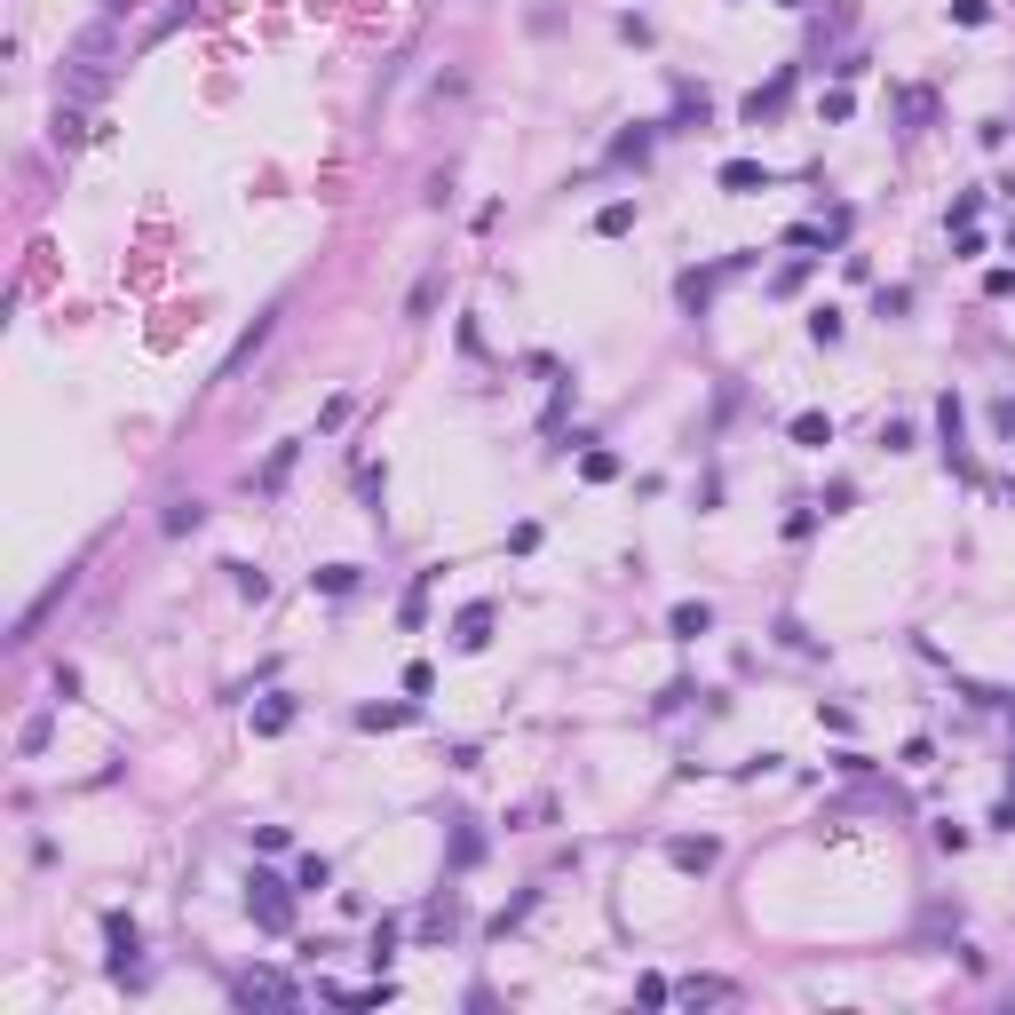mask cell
Returning a JSON list of instances; mask_svg holds the SVG:
<instances>
[{"label": "cell", "mask_w": 1015, "mask_h": 1015, "mask_svg": "<svg viewBox=\"0 0 1015 1015\" xmlns=\"http://www.w3.org/2000/svg\"><path fill=\"white\" fill-rule=\"evenodd\" d=\"M484 627H492V611H484V603H468V611H460V635H452V643H460V651H484V643H492Z\"/></svg>", "instance_id": "cell-10"}, {"label": "cell", "mask_w": 1015, "mask_h": 1015, "mask_svg": "<svg viewBox=\"0 0 1015 1015\" xmlns=\"http://www.w3.org/2000/svg\"><path fill=\"white\" fill-rule=\"evenodd\" d=\"M294 460H302V445H278V452H270V468H262V492H278V484L294 476Z\"/></svg>", "instance_id": "cell-14"}, {"label": "cell", "mask_w": 1015, "mask_h": 1015, "mask_svg": "<svg viewBox=\"0 0 1015 1015\" xmlns=\"http://www.w3.org/2000/svg\"><path fill=\"white\" fill-rule=\"evenodd\" d=\"M48 730H56V722H48V714H32V722L16 730V746H24V754H40V746H48Z\"/></svg>", "instance_id": "cell-19"}, {"label": "cell", "mask_w": 1015, "mask_h": 1015, "mask_svg": "<svg viewBox=\"0 0 1015 1015\" xmlns=\"http://www.w3.org/2000/svg\"><path fill=\"white\" fill-rule=\"evenodd\" d=\"M80 135H88V119L72 112V104H56V143H80Z\"/></svg>", "instance_id": "cell-20"}, {"label": "cell", "mask_w": 1015, "mask_h": 1015, "mask_svg": "<svg viewBox=\"0 0 1015 1015\" xmlns=\"http://www.w3.org/2000/svg\"><path fill=\"white\" fill-rule=\"evenodd\" d=\"M722 191H730V199H754V191H770V167H754V159H730V167H722Z\"/></svg>", "instance_id": "cell-5"}, {"label": "cell", "mask_w": 1015, "mask_h": 1015, "mask_svg": "<svg viewBox=\"0 0 1015 1015\" xmlns=\"http://www.w3.org/2000/svg\"><path fill=\"white\" fill-rule=\"evenodd\" d=\"M270 326H278V310H262V318H254V326L238 334V349H230V357H223V381H230V373H238V365H246V357H254V349H262V341H270Z\"/></svg>", "instance_id": "cell-7"}, {"label": "cell", "mask_w": 1015, "mask_h": 1015, "mask_svg": "<svg viewBox=\"0 0 1015 1015\" xmlns=\"http://www.w3.org/2000/svg\"><path fill=\"white\" fill-rule=\"evenodd\" d=\"M992 421H1000V437H1015V397H1000V405H992Z\"/></svg>", "instance_id": "cell-23"}, {"label": "cell", "mask_w": 1015, "mask_h": 1015, "mask_svg": "<svg viewBox=\"0 0 1015 1015\" xmlns=\"http://www.w3.org/2000/svg\"><path fill=\"white\" fill-rule=\"evenodd\" d=\"M199 524H207V508H199V500H167V516H159V532H167V540H183V532H199Z\"/></svg>", "instance_id": "cell-8"}, {"label": "cell", "mask_w": 1015, "mask_h": 1015, "mask_svg": "<svg viewBox=\"0 0 1015 1015\" xmlns=\"http://www.w3.org/2000/svg\"><path fill=\"white\" fill-rule=\"evenodd\" d=\"M595 230H603V238H619V230H635V199H611V207L595 215Z\"/></svg>", "instance_id": "cell-15"}, {"label": "cell", "mask_w": 1015, "mask_h": 1015, "mask_svg": "<svg viewBox=\"0 0 1015 1015\" xmlns=\"http://www.w3.org/2000/svg\"><path fill=\"white\" fill-rule=\"evenodd\" d=\"M286 722H294V698H270V706H262V714H254V730H262V738H278V730H286Z\"/></svg>", "instance_id": "cell-17"}, {"label": "cell", "mask_w": 1015, "mask_h": 1015, "mask_svg": "<svg viewBox=\"0 0 1015 1015\" xmlns=\"http://www.w3.org/2000/svg\"><path fill=\"white\" fill-rule=\"evenodd\" d=\"M793 445H801V452H825V445H833V421H825V413H793Z\"/></svg>", "instance_id": "cell-9"}, {"label": "cell", "mask_w": 1015, "mask_h": 1015, "mask_svg": "<svg viewBox=\"0 0 1015 1015\" xmlns=\"http://www.w3.org/2000/svg\"><path fill=\"white\" fill-rule=\"evenodd\" d=\"M246 912H254L262 928H286V920H294V904H286V881H278V873H254V881H246Z\"/></svg>", "instance_id": "cell-2"}, {"label": "cell", "mask_w": 1015, "mask_h": 1015, "mask_svg": "<svg viewBox=\"0 0 1015 1015\" xmlns=\"http://www.w3.org/2000/svg\"><path fill=\"white\" fill-rule=\"evenodd\" d=\"M104 936H112V968H119V976H127V968H135V952H143V936H135V920H127V912H104Z\"/></svg>", "instance_id": "cell-4"}, {"label": "cell", "mask_w": 1015, "mask_h": 1015, "mask_svg": "<svg viewBox=\"0 0 1015 1015\" xmlns=\"http://www.w3.org/2000/svg\"><path fill=\"white\" fill-rule=\"evenodd\" d=\"M230 992H238L246 1008H254V1000H270V1008H286V1000H294V984H286V976H238Z\"/></svg>", "instance_id": "cell-6"}, {"label": "cell", "mask_w": 1015, "mask_h": 1015, "mask_svg": "<svg viewBox=\"0 0 1015 1015\" xmlns=\"http://www.w3.org/2000/svg\"><path fill=\"white\" fill-rule=\"evenodd\" d=\"M72 587H80V564H64L56 579H48V587H40V603H32L24 619H16V635H8V643H32V635H40V619H48V611H56V603H64Z\"/></svg>", "instance_id": "cell-3"}, {"label": "cell", "mask_w": 1015, "mask_h": 1015, "mask_svg": "<svg viewBox=\"0 0 1015 1015\" xmlns=\"http://www.w3.org/2000/svg\"><path fill=\"white\" fill-rule=\"evenodd\" d=\"M667 857H675L682 873H706V865H714L722 849H714V841H667Z\"/></svg>", "instance_id": "cell-11"}, {"label": "cell", "mask_w": 1015, "mask_h": 1015, "mask_svg": "<svg viewBox=\"0 0 1015 1015\" xmlns=\"http://www.w3.org/2000/svg\"><path fill=\"white\" fill-rule=\"evenodd\" d=\"M119 56V16H96V24H80V40H72V56H64V96L72 104H96L104 88H112V64Z\"/></svg>", "instance_id": "cell-1"}, {"label": "cell", "mask_w": 1015, "mask_h": 1015, "mask_svg": "<svg viewBox=\"0 0 1015 1015\" xmlns=\"http://www.w3.org/2000/svg\"><path fill=\"white\" fill-rule=\"evenodd\" d=\"M675 1000H690V1008H714V1000H730V984H722V976H690Z\"/></svg>", "instance_id": "cell-13"}, {"label": "cell", "mask_w": 1015, "mask_h": 1015, "mask_svg": "<svg viewBox=\"0 0 1015 1015\" xmlns=\"http://www.w3.org/2000/svg\"><path fill=\"white\" fill-rule=\"evenodd\" d=\"M318 587H326V595H349V587H357V571H349V564H326V571H318Z\"/></svg>", "instance_id": "cell-21"}, {"label": "cell", "mask_w": 1015, "mask_h": 1015, "mask_svg": "<svg viewBox=\"0 0 1015 1015\" xmlns=\"http://www.w3.org/2000/svg\"><path fill=\"white\" fill-rule=\"evenodd\" d=\"M809 334H817L825 349H833V341H841V310H817V318H809Z\"/></svg>", "instance_id": "cell-22"}, {"label": "cell", "mask_w": 1015, "mask_h": 1015, "mask_svg": "<svg viewBox=\"0 0 1015 1015\" xmlns=\"http://www.w3.org/2000/svg\"><path fill=\"white\" fill-rule=\"evenodd\" d=\"M437 294H445V278H437V270H429V278H421V286H413V302H405V318H429V310H437Z\"/></svg>", "instance_id": "cell-16"}, {"label": "cell", "mask_w": 1015, "mask_h": 1015, "mask_svg": "<svg viewBox=\"0 0 1015 1015\" xmlns=\"http://www.w3.org/2000/svg\"><path fill=\"white\" fill-rule=\"evenodd\" d=\"M667 627H675L682 643H698V635L714 627V611H706V603H675V619H667Z\"/></svg>", "instance_id": "cell-12"}, {"label": "cell", "mask_w": 1015, "mask_h": 1015, "mask_svg": "<svg viewBox=\"0 0 1015 1015\" xmlns=\"http://www.w3.org/2000/svg\"><path fill=\"white\" fill-rule=\"evenodd\" d=\"M413 706H357V730H397Z\"/></svg>", "instance_id": "cell-18"}]
</instances>
